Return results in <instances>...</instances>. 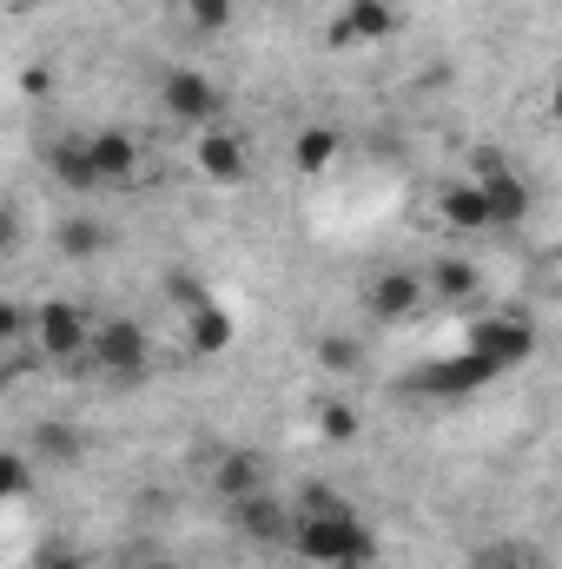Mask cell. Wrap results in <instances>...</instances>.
Here are the masks:
<instances>
[{"instance_id":"6da1fadb","label":"cell","mask_w":562,"mask_h":569,"mask_svg":"<svg viewBox=\"0 0 562 569\" xmlns=\"http://www.w3.org/2000/svg\"><path fill=\"white\" fill-rule=\"evenodd\" d=\"M291 557L304 569H371L378 563V530L351 510H324V517H304L298 510V530H291Z\"/></svg>"},{"instance_id":"7a4b0ae2","label":"cell","mask_w":562,"mask_h":569,"mask_svg":"<svg viewBox=\"0 0 562 569\" xmlns=\"http://www.w3.org/2000/svg\"><path fill=\"white\" fill-rule=\"evenodd\" d=\"M87 365H93L107 385H140L145 365H152V331H145V318H133V311H107V318L93 325Z\"/></svg>"},{"instance_id":"3957f363","label":"cell","mask_w":562,"mask_h":569,"mask_svg":"<svg viewBox=\"0 0 562 569\" xmlns=\"http://www.w3.org/2000/svg\"><path fill=\"white\" fill-rule=\"evenodd\" d=\"M159 113L172 127H192V133L225 127V87L205 67H165L159 73Z\"/></svg>"},{"instance_id":"277c9868","label":"cell","mask_w":562,"mask_h":569,"mask_svg":"<svg viewBox=\"0 0 562 569\" xmlns=\"http://www.w3.org/2000/svg\"><path fill=\"white\" fill-rule=\"evenodd\" d=\"M463 351H476V358L503 378V371H516V365L536 358V325H530L523 311H476V318L463 325Z\"/></svg>"},{"instance_id":"5b68a950","label":"cell","mask_w":562,"mask_h":569,"mask_svg":"<svg viewBox=\"0 0 562 569\" xmlns=\"http://www.w3.org/2000/svg\"><path fill=\"white\" fill-rule=\"evenodd\" d=\"M93 325L100 318H87L73 298H40L33 305V351L47 365H80L93 351Z\"/></svg>"},{"instance_id":"8992f818","label":"cell","mask_w":562,"mask_h":569,"mask_svg":"<svg viewBox=\"0 0 562 569\" xmlns=\"http://www.w3.org/2000/svg\"><path fill=\"white\" fill-rule=\"evenodd\" d=\"M496 385V371L476 358V351H456V358H430L423 371L404 378V391L411 398H430V405H463V398H476V391H490Z\"/></svg>"},{"instance_id":"52a82bcc","label":"cell","mask_w":562,"mask_h":569,"mask_svg":"<svg viewBox=\"0 0 562 569\" xmlns=\"http://www.w3.org/2000/svg\"><path fill=\"white\" fill-rule=\"evenodd\" d=\"M470 179L483 186V199H490V212H496V232H510V226H523V219L536 212V186H530L510 159L476 152V159H470Z\"/></svg>"},{"instance_id":"ba28073f","label":"cell","mask_w":562,"mask_h":569,"mask_svg":"<svg viewBox=\"0 0 562 569\" xmlns=\"http://www.w3.org/2000/svg\"><path fill=\"white\" fill-rule=\"evenodd\" d=\"M430 305V284H423V266H384L364 279V311L371 325H404Z\"/></svg>"},{"instance_id":"9c48e42d","label":"cell","mask_w":562,"mask_h":569,"mask_svg":"<svg viewBox=\"0 0 562 569\" xmlns=\"http://www.w3.org/2000/svg\"><path fill=\"white\" fill-rule=\"evenodd\" d=\"M205 483H212V497L232 510V503H245V497L272 490V463H265V450H252V443H219V450H212Z\"/></svg>"},{"instance_id":"30bf717a","label":"cell","mask_w":562,"mask_h":569,"mask_svg":"<svg viewBox=\"0 0 562 569\" xmlns=\"http://www.w3.org/2000/svg\"><path fill=\"white\" fill-rule=\"evenodd\" d=\"M232 530L259 550H291V530H298V503L279 490H259L245 503H232Z\"/></svg>"},{"instance_id":"8fae6325","label":"cell","mask_w":562,"mask_h":569,"mask_svg":"<svg viewBox=\"0 0 562 569\" xmlns=\"http://www.w3.org/2000/svg\"><path fill=\"white\" fill-rule=\"evenodd\" d=\"M47 179H53L60 192H73V199L107 192L100 159H93V133H53V146H47Z\"/></svg>"},{"instance_id":"7c38bea8","label":"cell","mask_w":562,"mask_h":569,"mask_svg":"<svg viewBox=\"0 0 562 569\" xmlns=\"http://www.w3.org/2000/svg\"><path fill=\"white\" fill-rule=\"evenodd\" d=\"M436 219H443V232H456V239H483V232H496V212H490V199H483V186L463 172V179H450L443 192H436Z\"/></svg>"},{"instance_id":"4fadbf2b","label":"cell","mask_w":562,"mask_h":569,"mask_svg":"<svg viewBox=\"0 0 562 569\" xmlns=\"http://www.w3.org/2000/svg\"><path fill=\"white\" fill-rule=\"evenodd\" d=\"M398 33V0H344L331 13V47H378Z\"/></svg>"},{"instance_id":"5bb4252c","label":"cell","mask_w":562,"mask_h":569,"mask_svg":"<svg viewBox=\"0 0 562 569\" xmlns=\"http://www.w3.org/2000/svg\"><path fill=\"white\" fill-rule=\"evenodd\" d=\"M192 166H199L212 186H245L252 152H245V140H239L232 127H205V133H192Z\"/></svg>"},{"instance_id":"9a60e30c","label":"cell","mask_w":562,"mask_h":569,"mask_svg":"<svg viewBox=\"0 0 562 569\" xmlns=\"http://www.w3.org/2000/svg\"><path fill=\"white\" fill-rule=\"evenodd\" d=\"M93 159H100L107 192H133V186H140L145 152H140V140H133L127 127H93Z\"/></svg>"},{"instance_id":"2e32d148","label":"cell","mask_w":562,"mask_h":569,"mask_svg":"<svg viewBox=\"0 0 562 569\" xmlns=\"http://www.w3.org/2000/svg\"><path fill=\"white\" fill-rule=\"evenodd\" d=\"M53 252H60V259H73V266H87V259L113 252V226H107V219H93V212H73V219H60V226H53Z\"/></svg>"},{"instance_id":"e0dca14e","label":"cell","mask_w":562,"mask_h":569,"mask_svg":"<svg viewBox=\"0 0 562 569\" xmlns=\"http://www.w3.org/2000/svg\"><path fill=\"white\" fill-rule=\"evenodd\" d=\"M338 159H344V133H338L331 120H311V127H298V140H291V166H298L304 179H324Z\"/></svg>"},{"instance_id":"ac0fdd59","label":"cell","mask_w":562,"mask_h":569,"mask_svg":"<svg viewBox=\"0 0 562 569\" xmlns=\"http://www.w3.org/2000/svg\"><path fill=\"white\" fill-rule=\"evenodd\" d=\"M232 338H239V325H232V311L219 298L199 305V311H185V351L192 358H219V351H232Z\"/></svg>"},{"instance_id":"d6986e66","label":"cell","mask_w":562,"mask_h":569,"mask_svg":"<svg viewBox=\"0 0 562 569\" xmlns=\"http://www.w3.org/2000/svg\"><path fill=\"white\" fill-rule=\"evenodd\" d=\"M423 284H430V298H443V305H470V298L483 291V272H476V259H430V266H423Z\"/></svg>"},{"instance_id":"ffe728a7","label":"cell","mask_w":562,"mask_h":569,"mask_svg":"<svg viewBox=\"0 0 562 569\" xmlns=\"http://www.w3.org/2000/svg\"><path fill=\"white\" fill-rule=\"evenodd\" d=\"M536 557L516 543V537H490V543H476L470 550V569H530Z\"/></svg>"},{"instance_id":"44dd1931","label":"cell","mask_w":562,"mask_h":569,"mask_svg":"<svg viewBox=\"0 0 562 569\" xmlns=\"http://www.w3.org/2000/svg\"><path fill=\"white\" fill-rule=\"evenodd\" d=\"M33 450H40L47 463H73V457H80V430L47 418V425H33Z\"/></svg>"},{"instance_id":"7402d4cb","label":"cell","mask_w":562,"mask_h":569,"mask_svg":"<svg viewBox=\"0 0 562 569\" xmlns=\"http://www.w3.org/2000/svg\"><path fill=\"white\" fill-rule=\"evenodd\" d=\"M239 20V0H185V27L192 33H225Z\"/></svg>"},{"instance_id":"603a6c76","label":"cell","mask_w":562,"mask_h":569,"mask_svg":"<svg viewBox=\"0 0 562 569\" xmlns=\"http://www.w3.org/2000/svg\"><path fill=\"white\" fill-rule=\"evenodd\" d=\"M291 503H298L304 517H324V510H351V497H344L338 483H318V477H311V483H298V497H291Z\"/></svg>"},{"instance_id":"cb8c5ba5","label":"cell","mask_w":562,"mask_h":569,"mask_svg":"<svg viewBox=\"0 0 562 569\" xmlns=\"http://www.w3.org/2000/svg\"><path fill=\"white\" fill-rule=\"evenodd\" d=\"M358 358H364V351H358L344 331H324V338H318V371H358Z\"/></svg>"},{"instance_id":"d4e9b609","label":"cell","mask_w":562,"mask_h":569,"mask_svg":"<svg viewBox=\"0 0 562 569\" xmlns=\"http://www.w3.org/2000/svg\"><path fill=\"white\" fill-rule=\"evenodd\" d=\"M318 430H324L331 443H351V437H358V411L338 405V398H318Z\"/></svg>"},{"instance_id":"484cf974","label":"cell","mask_w":562,"mask_h":569,"mask_svg":"<svg viewBox=\"0 0 562 569\" xmlns=\"http://www.w3.org/2000/svg\"><path fill=\"white\" fill-rule=\"evenodd\" d=\"M165 298L179 305V311H199V305H212V291L199 272H165Z\"/></svg>"},{"instance_id":"4316f807","label":"cell","mask_w":562,"mask_h":569,"mask_svg":"<svg viewBox=\"0 0 562 569\" xmlns=\"http://www.w3.org/2000/svg\"><path fill=\"white\" fill-rule=\"evenodd\" d=\"M27 483H33V463H27V450L13 443V450L0 457V497H27Z\"/></svg>"},{"instance_id":"83f0119b","label":"cell","mask_w":562,"mask_h":569,"mask_svg":"<svg viewBox=\"0 0 562 569\" xmlns=\"http://www.w3.org/2000/svg\"><path fill=\"white\" fill-rule=\"evenodd\" d=\"M40 569H93V563H87L80 550H47V557H40Z\"/></svg>"},{"instance_id":"f1b7e54d","label":"cell","mask_w":562,"mask_h":569,"mask_svg":"<svg viewBox=\"0 0 562 569\" xmlns=\"http://www.w3.org/2000/svg\"><path fill=\"white\" fill-rule=\"evenodd\" d=\"M550 127L562 133V73H556V87H550Z\"/></svg>"},{"instance_id":"f546056e","label":"cell","mask_w":562,"mask_h":569,"mask_svg":"<svg viewBox=\"0 0 562 569\" xmlns=\"http://www.w3.org/2000/svg\"><path fill=\"white\" fill-rule=\"evenodd\" d=\"M140 569H185V563H172V557H165V550H159V557H145Z\"/></svg>"},{"instance_id":"4dcf8cb0","label":"cell","mask_w":562,"mask_h":569,"mask_svg":"<svg viewBox=\"0 0 562 569\" xmlns=\"http://www.w3.org/2000/svg\"><path fill=\"white\" fill-rule=\"evenodd\" d=\"M7 7H13V13H33V7H40V0H7Z\"/></svg>"},{"instance_id":"1f68e13d","label":"cell","mask_w":562,"mask_h":569,"mask_svg":"<svg viewBox=\"0 0 562 569\" xmlns=\"http://www.w3.org/2000/svg\"><path fill=\"white\" fill-rule=\"evenodd\" d=\"M530 569H562V563H543V557H536V563H530Z\"/></svg>"}]
</instances>
